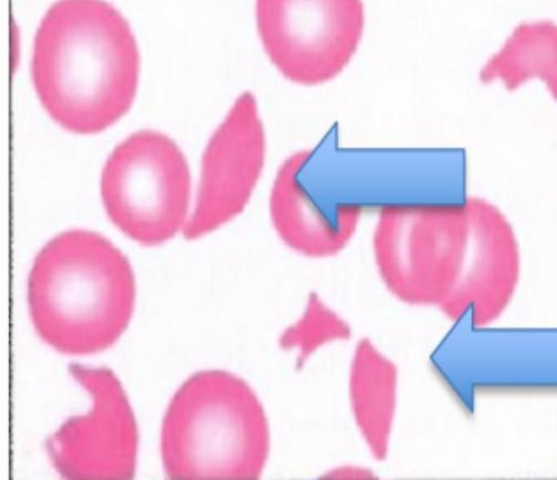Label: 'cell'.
Returning a JSON list of instances; mask_svg holds the SVG:
<instances>
[{
  "mask_svg": "<svg viewBox=\"0 0 557 480\" xmlns=\"http://www.w3.org/2000/svg\"><path fill=\"white\" fill-rule=\"evenodd\" d=\"M139 66L129 24L104 0H58L35 36L36 94L69 132L96 134L123 118L137 93Z\"/></svg>",
  "mask_w": 557,
  "mask_h": 480,
  "instance_id": "1",
  "label": "cell"
},
{
  "mask_svg": "<svg viewBox=\"0 0 557 480\" xmlns=\"http://www.w3.org/2000/svg\"><path fill=\"white\" fill-rule=\"evenodd\" d=\"M131 262L108 238L85 230L61 233L37 254L27 303L38 336L66 356L113 347L134 312Z\"/></svg>",
  "mask_w": 557,
  "mask_h": 480,
  "instance_id": "2",
  "label": "cell"
},
{
  "mask_svg": "<svg viewBox=\"0 0 557 480\" xmlns=\"http://www.w3.org/2000/svg\"><path fill=\"white\" fill-rule=\"evenodd\" d=\"M269 452V427L253 390L221 370L193 374L172 397L161 430L170 479H255Z\"/></svg>",
  "mask_w": 557,
  "mask_h": 480,
  "instance_id": "3",
  "label": "cell"
},
{
  "mask_svg": "<svg viewBox=\"0 0 557 480\" xmlns=\"http://www.w3.org/2000/svg\"><path fill=\"white\" fill-rule=\"evenodd\" d=\"M466 197L391 204L379 210L375 261L384 284L400 300L441 308L449 297L466 246Z\"/></svg>",
  "mask_w": 557,
  "mask_h": 480,
  "instance_id": "4",
  "label": "cell"
},
{
  "mask_svg": "<svg viewBox=\"0 0 557 480\" xmlns=\"http://www.w3.org/2000/svg\"><path fill=\"white\" fill-rule=\"evenodd\" d=\"M190 171L170 136L136 132L108 158L101 197L111 222L128 238L148 247L183 232L189 219Z\"/></svg>",
  "mask_w": 557,
  "mask_h": 480,
  "instance_id": "5",
  "label": "cell"
},
{
  "mask_svg": "<svg viewBox=\"0 0 557 480\" xmlns=\"http://www.w3.org/2000/svg\"><path fill=\"white\" fill-rule=\"evenodd\" d=\"M263 49L287 81L314 87L343 73L362 40V0H257Z\"/></svg>",
  "mask_w": 557,
  "mask_h": 480,
  "instance_id": "6",
  "label": "cell"
},
{
  "mask_svg": "<svg viewBox=\"0 0 557 480\" xmlns=\"http://www.w3.org/2000/svg\"><path fill=\"white\" fill-rule=\"evenodd\" d=\"M69 372L88 393L91 406L48 439L46 451L53 468L65 479H132L138 429L122 383L108 368L74 364Z\"/></svg>",
  "mask_w": 557,
  "mask_h": 480,
  "instance_id": "7",
  "label": "cell"
},
{
  "mask_svg": "<svg viewBox=\"0 0 557 480\" xmlns=\"http://www.w3.org/2000/svg\"><path fill=\"white\" fill-rule=\"evenodd\" d=\"M267 150L258 102L245 93L205 148L195 208L183 231L187 241L218 231L246 210L261 180Z\"/></svg>",
  "mask_w": 557,
  "mask_h": 480,
  "instance_id": "8",
  "label": "cell"
},
{
  "mask_svg": "<svg viewBox=\"0 0 557 480\" xmlns=\"http://www.w3.org/2000/svg\"><path fill=\"white\" fill-rule=\"evenodd\" d=\"M467 239L456 284L440 308L450 320L470 319L474 329L495 323L509 308L521 279L516 231L496 204L465 199Z\"/></svg>",
  "mask_w": 557,
  "mask_h": 480,
  "instance_id": "9",
  "label": "cell"
},
{
  "mask_svg": "<svg viewBox=\"0 0 557 480\" xmlns=\"http://www.w3.org/2000/svg\"><path fill=\"white\" fill-rule=\"evenodd\" d=\"M364 210L341 200L320 179L313 149L292 153L277 168L269 196L274 232L293 250L313 258L342 251L358 231Z\"/></svg>",
  "mask_w": 557,
  "mask_h": 480,
  "instance_id": "10",
  "label": "cell"
},
{
  "mask_svg": "<svg viewBox=\"0 0 557 480\" xmlns=\"http://www.w3.org/2000/svg\"><path fill=\"white\" fill-rule=\"evenodd\" d=\"M479 82L509 93L536 82L557 103V23L536 20L516 26L483 62Z\"/></svg>",
  "mask_w": 557,
  "mask_h": 480,
  "instance_id": "11",
  "label": "cell"
},
{
  "mask_svg": "<svg viewBox=\"0 0 557 480\" xmlns=\"http://www.w3.org/2000/svg\"><path fill=\"white\" fill-rule=\"evenodd\" d=\"M396 385L395 368L370 343L362 342L352 370L354 408L368 444L380 457L387 450Z\"/></svg>",
  "mask_w": 557,
  "mask_h": 480,
  "instance_id": "12",
  "label": "cell"
},
{
  "mask_svg": "<svg viewBox=\"0 0 557 480\" xmlns=\"http://www.w3.org/2000/svg\"><path fill=\"white\" fill-rule=\"evenodd\" d=\"M347 334L348 328L344 321L317 295H312L300 320L286 331L284 345L308 357L324 343L343 339Z\"/></svg>",
  "mask_w": 557,
  "mask_h": 480,
  "instance_id": "13",
  "label": "cell"
}]
</instances>
